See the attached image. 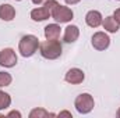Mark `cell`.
Instances as JSON below:
<instances>
[{
  "instance_id": "21",
  "label": "cell",
  "mask_w": 120,
  "mask_h": 118,
  "mask_svg": "<svg viewBox=\"0 0 120 118\" xmlns=\"http://www.w3.org/2000/svg\"><path fill=\"white\" fill-rule=\"evenodd\" d=\"M63 115H66V117H71V113H68V111H61L59 114V117H63Z\"/></svg>"
},
{
  "instance_id": "7",
  "label": "cell",
  "mask_w": 120,
  "mask_h": 118,
  "mask_svg": "<svg viewBox=\"0 0 120 118\" xmlns=\"http://www.w3.org/2000/svg\"><path fill=\"white\" fill-rule=\"evenodd\" d=\"M91 42H92L94 49L102 52V50H105V49L109 47V45H110V38H109L105 32H96V33L92 35V40H91Z\"/></svg>"
},
{
  "instance_id": "6",
  "label": "cell",
  "mask_w": 120,
  "mask_h": 118,
  "mask_svg": "<svg viewBox=\"0 0 120 118\" xmlns=\"http://www.w3.org/2000/svg\"><path fill=\"white\" fill-rule=\"evenodd\" d=\"M17 64V54L13 49L7 47L0 52V65L6 68H11Z\"/></svg>"
},
{
  "instance_id": "17",
  "label": "cell",
  "mask_w": 120,
  "mask_h": 118,
  "mask_svg": "<svg viewBox=\"0 0 120 118\" xmlns=\"http://www.w3.org/2000/svg\"><path fill=\"white\" fill-rule=\"evenodd\" d=\"M113 18H115V20H116V21L120 24V8H117V10L113 13Z\"/></svg>"
},
{
  "instance_id": "18",
  "label": "cell",
  "mask_w": 120,
  "mask_h": 118,
  "mask_svg": "<svg viewBox=\"0 0 120 118\" xmlns=\"http://www.w3.org/2000/svg\"><path fill=\"white\" fill-rule=\"evenodd\" d=\"M8 117H17V118H21V113H20V111H11V113H8Z\"/></svg>"
},
{
  "instance_id": "5",
  "label": "cell",
  "mask_w": 120,
  "mask_h": 118,
  "mask_svg": "<svg viewBox=\"0 0 120 118\" xmlns=\"http://www.w3.org/2000/svg\"><path fill=\"white\" fill-rule=\"evenodd\" d=\"M52 17L55 21H57L60 24H64V22H70L74 17V13L71 8L66 7V6H61V4H56L53 11H52Z\"/></svg>"
},
{
  "instance_id": "19",
  "label": "cell",
  "mask_w": 120,
  "mask_h": 118,
  "mask_svg": "<svg viewBox=\"0 0 120 118\" xmlns=\"http://www.w3.org/2000/svg\"><path fill=\"white\" fill-rule=\"evenodd\" d=\"M48 0H32V3L34 4H36V6H39V4H45Z\"/></svg>"
},
{
  "instance_id": "22",
  "label": "cell",
  "mask_w": 120,
  "mask_h": 118,
  "mask_svg": "<svg viewBox=\"0 0 120 118\" xmlns=\"http://www.w3.org/2000/svg\"><path fill=\"white\" fill-rule=\"evenodd\" d=\"M116 115H117V117L120 118V108H119V110H117V114H116Z\"/></svg>"
},
{
  "instance_id": "11",
  "label": "cell",
  "mask_w": 120,
  "mask_h": 118,
  "mask_svg": "<svg viewBox=\"0 0 120 118\" xmlns=\"http://www.w3.org/2000/svg\"><path fill=\"white\" fill-rule=\"evenodd\" d=\"M14 17H15V8L11 4L4 3L0 6V18L3 21H11L14 20Z\"/></svg>"
},
{
  "instance_id": "24",
  "label": "cell",
  "mask_w": 120,
  "mask_h": 118,
  "mask_svg": "<svg viewBox=\"0 0 120 118\" xmlns=\"http://www.w3.org/2000/svg\"><path fill=\"white\" fill-rule=\"evenodd\" d=\"M119 1H120V0H119Z\"/></svg>"
},
{
  "instance_id": "16",
  "label": "cell",
  "mask_w": 120,
  "mask_h": 118,
  "mask_svg": "<svg viewBox=\"0 0 120 118\" xmlns=\"http://www.w3.org/2000/svg\"><path fill=\"white\" fill-rule=\"evenodd\" d=\"M11 81H13V78H11V75H10L8 72L0 71V88L8 86V85L11 83Z\"/></svg>"
},
{
  "instance_id": "4",
  "label": "cell",
  "mask_w": 120,
  "mask_h": 118,
  "mask_svg": "<svg viewBox=\"0 0 120 118\" xmlns=\"http://www.w3.org/2000/svg\"><path fill=\"white\" fill-rule=\"evenodd\" d=\"M94 104H95L94 97L91 96L90 93L78 94L75 101H74V106H75V108H77V111L80 114H88V113H91L92 108H94Z\"/></svg>"
},
{
  "instance_id": "3",
  "label": "cell",
  "mask_w": 120,
  "mask_h": 118,
  "mask_svg": "<svg viewBox=\"0 0 120 118\" xmlns=\"http://www.w3.org/2000/svg\"><path fill=\"white\" fill-rule=\"evenodd\" d=\"M56 4H57L56 0H48L43 4V7H38V8H34L31 11V18L34 21H36V22L48 20L49 17H52V11H53V8H55Z\"/></svg>"
},
{
  "instance_id": "1",
  "label": "cell",
  "mask_w": 120,
  "mask_h": 118,
  "mask_svg": "<svg viewBox=\"0 0 120 118\" xmlns=\"http://www.w3.org/2000/svg\"><path fill=\"white\" fill-rule=\"evenodd\" d=\"M39 52L43 59L56 60L61 56V43L57 39H46L39 45Z\"/></svg>"
},
{
  "instance_id": "8",
  "label": "cell",
  "mask_w": 120,
  "mask_h": 118,
  "mask_svg": "<svg viewBox=\"0 0 120 118\" xmlns=\"http://www.w3.org/2000/svg\"><path fill=\"white\" fill-rule=\"evenodd\" d=\"M84 78H85V75H84L82 69H80V68H71V69H68L67 74H66V76H64L66 82H68L71 85L81 83L84 81Z\"/></svg>"
},
{
  "instance_id": "12",
  "label": "cell",
  "mask_w": 120,
  "mask_h": 118,
  "mask_svg": "<svg viewBox=\"0 0 120 118\" xmlns=\"http://www.w3.org/2000/svg\"><path fill=\"white\" fill-rule=\"evenodd\" d=\"M102 25H103V29L110 32V33H116L120 28V24L113 18V15H109L106 17L103 21H102Z\"/></svg>"
},
{
  "instance_id": "23",
  "label": "cell",
  "mask_w": 120,
  "mask_h": 118,
  "mask_svg": "<svg viewBox=\"0 0 120 118\" xmlns=\"http://www.w3.org/2000/svg\"><path fill=\"white\" fill-rule=\"evenodd\" d=\"M17 1H21V0H17Z\"/></svg>"
},
{
  "instance_id": "20",
  "label": "cell",
  "mask_w": 120,
  "mask_h": 118,
  "mask_svg": "<svg viewBox=\"0 0 120 118\" xmlns=\"http://www.w3.org/2000/svg\"><path fill=\"white\" fill-rule=\"evenodd\" d=\"M67 4H77V3H80L81 0H64Z\"/></svg>"
},
{
  "instance_id": "9",
  "label": "cell",
  "mask_w": 120,
  "mask_h": 118,
  "mask_svg": "<svg viewBox=\"0 0 120 118\" xmlns=\"http://www.w3.org/2000/svg\"><path fill=\"white\" fill-rule=\"evenodd\" d=\"M102 21H103L102 20V14L99 11H96V10H91L85 15V22L91 28H98L102 24Z\"/></svg>"
},
{
  "instance_id": "14",
  "label": "cell",
  "mask_w": 120,
  "mask_h": 118,
  "mask_svg": "<svg viewBox=\"0 0 120 118\" xmlns=\"http://www.w3.org/2000/svg\"><path fill=\"white\" fill-rule=\"evenodd\" d=\"M46 117H55V114L48 113L43 108H34L30 113V118H46Z\"/></svg>"
},
{
  "instance_id": "15",
  "label": "cell",
  "mask_w": 120,
  "mask_h": 118,
  "mask_svg": "<svg viewBox=\"0 0 120 118\" xmlns=\"http://www.w3.org/2000/svg\"><path fill=\"white\" fill-rule=\"evenodd\" d=\"M10 104H11V97H10V94L6 93V92H3V90H0V110L8 108Z\"/></svg>"
},
{
  "instance_id": "10",
  "label": "cell",
  "mask_w": 120,
  "mask_h": 118,
  "mask_svg": "<svg viewBox=\"0 0 120 118\" xmlns=\"http://www.w3.org/2000/svg\"><path fill=\"white\" fill-rule=\"evenodd\" d=\"M80 36V29L77 25H68L66 29H64V36H63V40L66 43H74Z\"/></svg>"
},
{
  "instance_id": "2",
  "label": "cell",
  "mask_w": 120,
  "mask_h": 118,
  "mask_svg": "<svg viewBox=\"0 0 120 118\" xmlns=\"http://www.w3.org/2000/svg\"><path fill=\"white\" fill-rule=\"evenodd\" d=\"M39 39L35 35H25L21 38L20 45H18V50L21 53L22 57H31L35 54V52L39 47Z\"/></svg>"
},
{
  "instance_id": "13",
  "label": "cell",
  "mask_w": 120,
  "mask_h": 118,
  "mask_svg": "<svg viewBox=\"0 0 120 118\" xmlns=\"http://www.w3.org/2000/svg\"><path fill=\"white\" fill-rule=\"evenodd\" d=\"M45 38L46 39H59L60 27L57 24H49L45 27Z\"/></svg>"
}]
</instances>
